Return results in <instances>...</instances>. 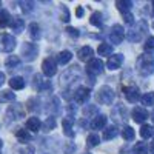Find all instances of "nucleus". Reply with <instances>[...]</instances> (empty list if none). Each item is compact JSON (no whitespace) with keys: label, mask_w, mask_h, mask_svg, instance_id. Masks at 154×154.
<instances>
[{"label":"nucleus","mask_w":154,"mask_h":154,"mask_svg":"<svg viewBox=\"0 0 154 154\" xmlns=\"http://www.w3.org/2000/svg\"><path fill=\"white\" fill-rule=\"evenodd\" d=\"M146 151H148V145L145 142H137L133 148L134 154H146Z\"/></svg>","instance_id":"obj_33"},{"label":"nucleus","mask_w":154,"mask_h":154,"mask_svg":"<svg viewBox=\"0 0 154 154\" xmlns=\"http://www.w3.org/2000/svg\"><path fill=\"white\" fill-rule=\"evenodd\" d=\"M111 117L116 120V122H125L128 119V111L125 108V105L119 103V105H116L111 111Z\"/></svg>","instance_id":"obj_10"},{"label":"nucleus","mask_w":154,"mask_h":154,"mask_svg":"<svg viewBox=\"0 0 154 154\" xmlns=\"http://www.w3.org/2000/svg\"><path fill=\"white\" fill-rule=\"evenodd\" d=\"M42 71H43V75L53 77L57 72V62H56V59H53V57L45 59L43 63H42Z\"/></svg>","instance_id":"obj_7"},{"label":"nucleus","mask_w":154,"mask_h":154,"mask_svg":"<svg viewBox=\"0 0 154 154\" xmlns=\"http://www.w3.org/2000/svg\"><path fill=\"white\" fill-rule=\"evenodd\" d=\"M85 154H88V152H85Z\"/></svg>","instance_id":"obj_50"},{"label":"nucleus","mask_w":154,"mask_h":154,"mask_svg":"<svg viewBox=\"0 0 154 154\" xmlns=\"http://www.w3.org/2000/svg\"><path fill=\"white\" fill-rule=\"evenodd\" d=\"M125 93V97L128 102H131V103H136V102L140 99V93H139V88L137 86H126L123 89Z\"/></svg>","instance_id":"obj_14"},{"label":"nucleus","mask_w":154,"mask_h":154,"mask_svg":"<svg viewBox=\"0 0 154 154\" xmlns=\"http://www.w3.org/2000/svg\"><path fill=\"white\" fill-rule=\"evenodd\" d=\"M63 133H65L66 136H69V137H72L74 136V131H72V120L69 119H65V120H63Z\"/></svg>","instance_id":"obj_32"},{"label":"nucleus","mask_w":154,"mask_h":154,"mask_svg":"<svg viewBox=\"0 0 154 154\" xmlns=\"http://www.w3.org/2000/svg\"><path fill=\"white\" fill-rule=\"evenodd\" d=\"M152 120H154V112H152Z\"/></svg>","instance_id":"obj_48"},{"label":"nucleus","mask_w":154,"mask_h":154,"mask_svg":"<svg viewBox=\"0 0 154 154\" xmlns=\"http://www.w3.org/2000/svg\"><path fill=\"white\" fill-rule=\"evenodd\" d=\"M16 137L19 139V142L26 143V142H29V140H31V133H29L28 130H23V128H20V130L16 133Z\"/></svg>","instance_id":"obj_25"},{"label":"nucleus","mask_w":154,"mask_h":154,"mask_svg":"<svg viewBox=\"0 0 154 154\" xmlns=\"http://www.w3.org/2000/svg\"><path fill=\"white\" fill-rule=\"evenodd\" d=\"M97 54H99V56H103V57L111 56V54H112V46L108 45V43H100L99 48H97Z\"/></svg>","instance_id":"obj_26"},{"label":"nucleus","mask_w":154,"mask_h":154,"mask_svg":"<svg viewBox=\"0 0 154 154\" xmlns=\"http://www.w3.org/2000/svg\"><path fill=\"white\" fill-rule=\"evenodd\" d=\"M5 83V74L3 72H0V86H2Z\"/></svg>","instance_id":"obj_45"},{"label":"nucleus","mask_w":154,"mask_h":154,"mask_svg":"<svg viewBox=\"0 0 154 154\" xmlns=\"http://www.w3.org/2000/svg\"><path fill=\"white\" fill-rule=\"evenodd\" d=\"M100 143V139H99V136L97 134H91L88 137V145L89 146H97Z\"/></svg>","instance_id":"obj_39"},{"label":"nucleus","mask_w":154,"mask_h":154,"mask_svg":"<svg viewBox=\"0 0 154 154\" xmlns=\"http://www.w3.org/2000/svg\"><path fill=\"white\" fill-rule=\"evenodd\" d=\"M9 26H11V29L14 31L16 34H20V32L25 29V22H23V19H20V17H11Z\"/></svg>","instance_id":"obj_17"},{"label":"nucleus","mask_w":154,"mask_h":154,"mask_svg":"<svg viewBox=\"0 0 154 154\" xmlns=\"http://www.w3.org/2000/svg\"><path fill=\"white\" fill-rule=\"evenodd\" d=\"M9 22H11L9 12H8L6 9L0 11V26H6V25H9Z\"/></svg>","instance_id":"obj_34"},{"label":"nucleus","mask_w":154,"mask_h":154,"mask_svg":"<svg viewBox=\"0 0 154 154\" xmlns=\"http://www.w3.org/2000/svg\"><path fill=\"white\" fill-rule=\"evenodd\" d=\"M16 37L11 34H0V53H11L16 48Z\"/></svg>","instance_id":"obj_4"},{"label":"nucleus","mask_w":154,"mask_h":154,"mask_svg":"<svg viewBox=\"0 0 154 154\" xmlns=\"http://www.w3.org/2000/svg\"><path fill=\"white\" fill-rule=\"evenodd\" d=\"M66 32L71 34L72 37H79V31H77L75 28H71V26H69V28H66Z\"/></svg>","instance_id":"obj_41"},{"label":"nucleus","mask_w":154,"mask_h":154,"mask_svg":"<svg viewBox=\"0 0 154 154\" xmlns=\"http://www.w3.org/2000/svg\"><path fill=\"white\" fill-rule=\"evenodd\" d=\"M146 22H139V23H136L134 26L128 31V34H126V38L130 42H133V43H137V42H140L142 40V37H143V34L146 32Z\"/></svg>","instance_id":"obj_2"},{"label":"nucleus","mask_w":154,"mask_h":154,"mask_svg":"<svg viewBox=\"0 0 154 154\" xmlns=\"http://www.w3.org/2000/svg\"><path fill=\"white\" fill-rule=\"evenodd\" d=\"M9 86L11 89H23L25 88V79L20 75H16L9 80Z\"/></svg>","instance_id":"obj_21"},{"label":"nucleus","mask_w":154,"mask_h":154,"mask_svg":"<svg viewBox=\"0 0 154 154\" xmlns=\"http://www.w3.org/2000/svg\"><path fill=\"white\" fill-rule=\"evenodd\" d=\"M29 35L32 40H37L38 37H40V26H38L37 23H31L29 25Z\"/></svg>","instance_id":"obj_31"},{"label":"nucleus","mask_w":154,"mask_h":154,"mask_svg":"<svg viewBox=\"0 0 154 154\" xmlns=\"http://www.w3.org/2000/svg\"><path fill=\"white\" fill-rule=\"evenodd\" d=\"M105 126H106V116H103V114L96 116V117L93 119V122H91V128H93L94 131H97V130H103Z\"/></svg>","instance_id":"obj_16"},{"label":"nucleus","mask_w":154,"mask_h":154,"mask_svg":"<svg viewBox=\"0 0 154 154\" xmlns=\"http://www.w3.org/2000/svg\"><path fill=\"white\" fill-rule=\"evenodd\" d=\"M131 117H133L134 122H137V123H143V122L149 117V114H148V111H146L143 106H134V108H133V112H131Z\"/></svg>","instance_id":"obj_11"},{"label":"nucleus","mask_w":154,"mask_h":154,"mask_svg":"<svg viewBox=\"0 0 154 154\" xmlns=\"http://www.w3.org/2000/svg\"><path fill=\"white\" fill-rule=\"evenodd\" d=\"M20 6H22L23 12H31L34 9V3L32 2H20Z\"/></svg>","instance_id":"obj_40"},{"label":"nucleus","mask_w":154,"mask_h":154,"mask_svg":"<svg viewBox=\"0 0 154 154\" xmlns=\"http://www.w3.org/2000/svg\"><path fill=\"white\" fill-rule=\"evenodd\" d=\"M134 136H136V133H134V130H133L131 126H125L123 130H122V137L125 140H133Z\"/></svg>","instance_id":"obj_35"},{"label":"nucleus","mask_w":154,"mask_h":154,"mask_svg":"<svg viewBox=\"0 0 154 154\" xmlns=\"http://www.w3.org/2000/svg\"><path fill=\"white\" fill-rule=\"evenodd\" d=\"M89 97H91V91H89L86 86L77 88V91L74 93V100L77 102V103H85Z\"/></svg>","instance_id":"obj_13"},{"label":"nucleus","mask_w":154,"mask_h":154,"mask_svg":"<svg viewBox=\"0 0 154 154\" xmlns=\"http://www.w3.org/2000/svg\"><path fill=\"white\" fill-rule=\"evenodd\" d=\"M37 54H38V48H37L35 43H29V42H26V43H23V45H22L20 56H22L23 60L32 62V60L37 57Z\"/></svg>","instance_id":"obj_3"},{"label":"nucleus","mask_w":154,"mask_h":154,"mask_svg":"<svg viewBox=\"0 0 154 154\" xmlns=\"http://www.w3.org/2000/svg\"><path fill=\"white\" fill-rule=\"evenodd\" d=\"M5 65L8 69H14L20 65V57L19 56H8L6 60H5Z\"/></svg>","instance_id":"obj_23"},{"label":"nucleus","mask_w":154,"mask_h":154,"mask_svg":"<svg viewBox=\"0 0 154 154\" xmlns=\"http://www.w3.org/2000/svg\"><path fill=\"white\" fill-rule=\"evenodd\" d=\"M152 134H154V126L152 125H142V128H140V136L143 139H149Z\"/></svg>","instance_id":"obj_28"},{"label":"nucleus","mask_w":154,"mask_h":154,"mask_svg":"<svg viewBox=\"0 0 154 154\" xmlns=\"http://www.w3.org/2000/svg\"><path fill=\"white\" fill-rule=\"evenodd\" d=\"M16 100V94L9 91V89H5V91H0V103H8V102H14Z\"/></svg>","instance_id":"obj_22"},{"label":"nucleus","mask_w":154,"mask_h":154,"mask_svg":"<svg viewBox=\"0 0 154 154\" xmlns=\"http://www.w3.org/2000/svg\"><path fill=\"white\" fill-rule=\"evenodd\" d=\"M75 14H77V17H82V16H83V8H77Z\"/></svg>","instance_id":"obj_44"},{"label":"nucleus","mask_w":154,"mask_h":154,"mask_svg":"<svg viewBox=\"0 0 154 154\" xmlns=\"http://www.w3.org/2000/svg\"><path fill=\"white\" fill-rule=\"evenodd\" d=\"M137 71L140 75L148 77L151 74H154V56L151 54H142L137 59Z\"/></svg>","instance_id":"obj_1"},{"label":"nucleus","mask_w":154,"mask_h":154,"mask_svg":"<svg viewBox=\"0 0 154 154\" xmlns=\"http://www.w3.org/2000/svg\"><path fill=\"white\" fill-rule=\"evenodd\" d=\"M32 86L37 89V91H43L49 86V82L45 80V75L43 74H35L34 75V80H32Z\"/></svg>","instance_id":"obj_15"},{"label":"nucleus","mask_w":154,"mask_h":154,"mask_svg":"<svg viewBox=\"0 0 154 154\" xmlns=\"http://www.w3.org/2000/svg\"><path fill=\"white\" fill-rule=\"evenodd\" d=\"M112 100H114L112 88L102 86L100 91H99V102H100V103H103V105H109V103H112Z\"/></svg>","instance_id":"obj_9"},{"label":"nucleus","mask_w":154,"mask_h":154,"mask_svg":"<svg viewBox=\"0 0 154 154\" xmlns=\"http://www.w3.org/2000/svg\"><path fill=\"white\" fill-rule=\"evenodd\" d=\"M117 134H119V130H117L114 125H111V126H108L106 130L103 131V139H105V140H111V139H114Z\"/></svg>","instance_id":"obj_27"},{"label":"nucleus","mask_w":154,"mask_h":154,"mask_svg":"<svg viewBox=\"0 0 154 154\" xmlns=\"http://www.w3.org/2000/svg\"><path fill=\"white\" fill-rule=\"evenodd\" d=\"M93 57H94V49H93L91 46H83V48H80V51H79V59H80L82 62H89V60H93Z\"/></svg>","instance_id":"obj_18"},{"label":"nucleus","mask_w":154,"mask_h":154,"mask_svg":"<svg viewBox=\"0 0 154 154\" xmlns=\"http://www.w3.org/2000/svg\"><path fill=\"white\" fill-rule=\"evenodd\" d=\"M3 146V142H2V139H0V148H2Z\"/></svg>","instance_id":"obj_46"},{"label":"nucleus","mask_w":154,"mask_h":154,"mask_svg":"<svg viewBox=\"0 0 154 154\" xmlns=\"http://www.w3.org/2000/svg\"><path fill=\"white\" fill-rule=\"evenodd\" d=\"M123 19H125L126 23H134V17H133V14H130V12H128V14H123Z\"/></svg>","instance_id":"obj_43"},{"label":"nucleus","mask_w":154,"mask_h":154,"mask_svg":"<svg viewBox=\"0 0 154 154\" xmlns=\"http://www.w3.org/2000/svg\"><path fill=\"white\" fill-rule=\"evenodd\" d=\"M123 37H125L123 26H120V25H114V26L111 28V31H109V42L112 45H119V43H122Z\"/></svg>","instance_id":"obj_6"},{"label":"nucleus","mask_w":154,"mask_h":154,"mask_svg":"<svg viewBox=\"0 0 154 154\" xmlns=\"http://www.w3.org/2000/svg\"><path fill=\"white\" fill-rule=\"evenodd\" d=\"M43 131H51V130H54L56 128V119L53 117V116H49V117H46L45 119V122H43Z\"/></svg>","instance_id":"obj_30"},{"label":"nucleus","mask_w":154,"mask_h":154,"mask_svg":"<svg viewBox=\"0 0 154 154\" xmlns=\"http://www.w3.org/2000/svg\"><path fill=\"white\" fill-rule=\"evenodd\" d=\"M42 128V122H40V119L38 117H29L28 120H26V130L31 133H37L38 130Z\"/></svg>","instance_id":"obj_19"},{"label":"nucleus","mask_w":154,"mask_h":154,"mask_svg":"<svg viewBox=\"0 0 154 154\" xmlns=\"http://www.w3.org/2000/svg\"><path fill=\"white\" fill-rule=\"evenodd\" d=\"M103 62L99 60V59H93V60H89L88 62V65H86V72L89 75H97V74H102L103 72Z\"/></svg>","instance_id":"obj_8"},{"label":"nucleus","mask_w":154,"mask_h":154,"mask_svg":"<svg viewBox=\"0 0 154 154\" xmlns=\"http://www.w3.org/2000/svg\"><path fill=\"white\" fill-rule=\"evenodd\" d=\"M143 48H145V51H146L148 54L154 53V37H148V38H146V42H145Z\"/></svg>","instance_id":"obj_37"},{"label":"nucleus","mask_w":154,"mask_h":154,"mask_svg":"<svg viewBox=\"0 0 154 154\" xmlns=\"http://www.w3.org/2000/svg\"><path fill=\"white\" fill-rule=\"evenodd\" d=\"M22 154H34V146L28 145L26 148H23V149H22Z\"/></svg>","instance_id":"obj_42"},{"label":"nucleus","mask_w":154,"mask_h":154,"mask_svg":"<svg viewBox=\"0 0 154 154\" xmlns=\"http://www.w3.org/2000/svg\"><path fill=\"white\" fill-rule=\"evenodd\" d=\"M151 149H152V151H154V142H152V145H151Z\"/></svg>","instance_id":"obj_47"},{"label":"nucleus","mask_w":154,"mask_h":154,"mask_svg":"<svg viewBox=\"0 0 154 154\" xmlns=\"http://www.w3.org/2000/svg\"><path fill=\"white\" fill-rule=\"evenodd\" d=\"M0 6H2V3H0Z\"/></svg>","instance_id":"obj_49"},{"label":"nucleus","mask_w":154,"mask_h":154,"mask_svg":"<svg viewBox=\"0 0 154 154\" xmlns=\"http://www.w3.org/2000/svg\"><path fill=\"white\" fill-rule=\"evenodd\" d=\"M116 5H117L119 11H122L123 14H128V12L131 11V8H133V2H131V0H119Z\"/></svg>","instance_id":"obj_24"},{"label":"nucleus","mask_w":154,"mask_h":154,"mask_svg":"<svg viewBox=\"0 0 154 154\" xmlns=\"http://www.w3.org/2000/svg\"><path fill=\"white\" fill-rule=\"evenodd\" d=\"M140 102L145 106H152L154 105V93H145L142 97H140Z\"/></svg>","instance_id":"obj_29"},{"label":"nucleus","mask_w":154,"mask_h":154,"mask_svg":"<svg viewBox=\"0 0 154 154\" xmlns=\"http://www.w3.org/2000/svg\"><path fill=\"white\" fill-rule=\"evenodd\" d=\"M123 63V56L122 54H111L106 60V68L114 71V69H119Z\"/></svg>","instance_id":"obj_12"},{"label":"nucleus","mask_w":154,"mask_h":154,"mask_svg":"<svg viewBox=\"0 0 154 154\" xmlns=\"http://www.w3.org/2000/svg\"><path fill=\"white\" fill-rule=\"evenodd\" d=\"M96 112H97V106H94V105H88V106L83 108V114L86 116V117H89V116H94Z\"/></svg>","instance_id":"obj_38"},{"label":"nucleus","mask_w":154,"mask_h":154,"mask_svg":"<svg viewBox=\"0 0 154 154\" xmlns=\"http://www.w3.org/2000/svg\"><path fill=\"white\" fill-rule=\"evenodd\" d=\"M102 23H103L102 14L100 12H94V14L91 16V25H94V26H102Z\"/></svg>","instance_id":"obj_36"},{"label":"nucleus","mask_w":154,"mask_h":154,"mask_svg":"<svg viewBox=\"0 0 154 154\" xmlns=\"http://www.w3.org/2000/svg\"><path fill=\"white\" fill-rule=\"evenodd\" d=\"M71 59H72V53L71 51H68V49H65V51H60V53L57 54V63L59 65H66V63H69L71 62Z\"/></svg>","instance_id":"obj_20"},{"label":"nucleus","mask_w":154,"mask_h":154,"mask_svg":"<svg viewBox=\"0 0 154 154\" xmlns=\"http://www.w3.org/2000/svg\"><path fill=\"white\" fill-rule=\"evenodd\" d=\"M25 116V109L20 103L11 105L6 111V122H14V120H20Z\"/></svg>","instance_id":"obj_5"}]
</instances>
